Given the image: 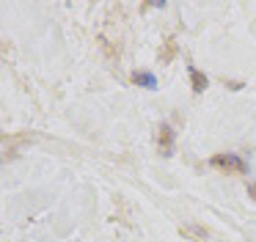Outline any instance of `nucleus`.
Segmentation results:
<instances>
[{
	"instance_id": "nucleus-1",
	"label": "nucleus",
	"mask_w": 256,
	"mask_h": 242,
	"mask_svg": "<svg viewBox=\"0 0 256 242\" xmlns=\"http://www.w3.org/2000/svg\"><path fill=\"white\" fill-rule=\"evenodd\" d=\"M210 162H212V168L226 170V174H245V162L237 154H215Z\"/></svg>"
},
{
	"instance_id": "nucleus-2",
	"label": "nucleus",
	"mask_w": 256,
	"mask_h": 242,
	"mask_svg": "<svg viewBox=\"0 0 256 242\" xmlns=\"http://www.w3.org/2000/svg\"><path fill=\"white\" fill-rule=\"evenodd\" d=\"M132 80L138 82V86H144V88H157V77L152 74V72H135Z\"/></svg>"
},
{
	"instance_id": "nucleus-3",
	"label": "nucleus",
	"mask_w": 256,
	"mask_h": 242,
	"mask_svg": "<svg viewBox=\"0 0 256 242\" xmlns=\"http://www.w3.org/2000/svg\"><path fill=\"white\" fill-rule=\"evenodd\" d=\"M190 80H193V91H204L206 88V77L201 74V72L190 69Z\"/></svg>"
},
{
	"instance_id": "nucleus-4",
	"label": "nucleus",
	"mask_w": 256,
	"mask_h": 242,
	"mask_svg": "<svg viewBox=\"0 0 256 242\" xmlns=\"http://www.w3.org/2000/svg\"><path fill=\"white\" fill-rule=\"evenodd\" d=\"M160 135H162V152L171 154V126L162 124V126H160Z\"/></svg>"
},
{
	"instance_id": "nucleus-5",
	"label": "nucleus",
	"mask_w": 256,
	"mask_h": 242,
	"mask_svg": "<svg viewBox=\"0 0 256 242\" xmlns=\"http://www.w3.org/2000/svg\"><path fill=\"white\" fill-rule=\"evenodd\" d=\"M248 196H254V201H256V182H254V184L248 187Z\"/></svg>"
}]
</instances>
